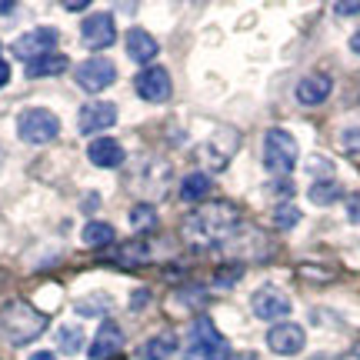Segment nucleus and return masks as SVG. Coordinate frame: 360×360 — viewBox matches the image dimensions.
<instances>
[{
	"label": "nucleus",
	"mask_w": 360,
	"mask_h": 360,
	"mask_svg": "<svg viewBox=\"0 0 360 360\" xmlns=\"http://www.w3.org/2000/svg\"><path fill=\"white\" fill-rule=\"evenodd\" d=\"M237 220H240V210L231 200H214V204L197 207L191 217L184 220V237L193 247H214L231 237Z\"/></svg>",
	"instance_id": "nucleus-1"
},
{
	"label": "nucleus",
	"mask_w": 360,
	"mask_h": 360,
	"mask_svg": "<svg viewBox=\"0 0 360 360\" xmlns=\"http://www.w3.org/2000/svg\"><path fill=\"white\" fill-rule=\"evenodd\" d=\"M0 330L7 334L13 347H24V344L37 340L47 330V314L34 310L27 300H13V304L0 310Z\"/></svg>",
	"instance_id": "nucleus-2"
},
{
	"label": "nucleus",
	"mask_w": 360,
	"mask_h": 360,
	"mask_svg": "<svg viewBox=\"0 0 360 360\" xmlns=\"http://www.w3.org/2000/svg\"><path fill=\"white\" fill-rule=\"evenodd\" d=\"M184 360H227V340L210 317H197L184 340Z\"/></svg>",
	"instance_id": "nucleus-3"
},
{
	"label": "nucleus",
	"mask_w": 360,
	"mask_h": 360,
	"mask_svg": "<svg viewBox=\"0 0 360 360\" xmlns=\"http://www.w3.org/2000/svg\"><path fill=\"white\" fill-rule=\"evenodd\" d=\"M264 167L274 177H287L297 167V141L287 130L274 127L264 134Z\"/></svg>",
	"instance_id": "nucleus-4"
},
{
	"label": "nucleus",
	"mask_w": 360,
	"mask_h": 360,
	"mask_svg": "<svg viewBox=\"0 0 360 360\" xmlns=\"http://www.w3.org/2000/svg\"><path fill=\"white\" fill-rule=\"evenodd\" d=\"M60 134V117L47 107H27L17 117V137L24 143H51Z\"/></svg>",
	"instance_id": "nucleus-5"
},
{
	"label": "nucleus",
	"mask_w": 360,
	"mask_h": 360,
	"mask_svg": "<svg viewBox=\"0 0 360 360\" xmlns=\"http://www.w3.org/2000/svg\"><path fill=\"white\" fill-rule=\"evenodd\" d=\"M57 40H60V34L53 27H34V30H27V34L13 40V57L24 60V64H34V60L47 57V53H57L53 51Z\"/></svg>",
	"instance_id": "nucleus-6"
},
{
	"label": "nucleus",
	"mask_w": 360,
	"mask_h": 360,
	"mask_svg": "<svg viewBox=\"0 0 360 360\" xmlns=\"http://www.w3.org/2000/svg\"><path fill=\"white\" fill-rule=\"evenodd\" d=\"M74 77L87 94H101L103 87H110L117 80V67L107 57H87L84 64L74 67Z\"/></svg>",
	"instance_id": "nucleus-7"
},
{
	"label": "nucleus",
	"mask_w": 360,
	"mask_h": 360,
	"mask_svg": "<svg viewBox=\"0 0 360 360\" xmlns=\"http://www.w3.org/2000/svg\"><path fill=\"white\" fill-rule=\"evenodd\" d=\"M80 37H84V44H87L90 51H107V47L117 40L114 13L97 11V13H90V17H84V24H80Z\"/></svg>",
	"instance_id": "nucleus-8"
},
{
	"label": "nucleus",
	"mask_w": 360,
	"mask_h": 360,
	"mask_svg": "<svg viewBox=\"0 0 360 360\" xmlns=\"http://www.w3.org/2000/svg\"><path fill=\"white\" fill-rule=\"evenodd\" d=\"M237 143H240V134L231 127H217V134L200 147V157L207 160V167L214 170H224L231 164V157L237 154Z\"/></svg>",
	"instance_id": "nucleus-9"
},
{
	"label": "nucleus",
	"mask_w": 360,
	"mask_h": 360,
	"mask_svg": "<svg viewBox=\"0 0 360 360\" xmlns=\"http://www.w3.org/2000/svg\"><path fill=\"white\" fill-rule=\"evenodd\" d=\"M134 87H137V94H141L147 103H167L170 94H174L167 67H157V64L147 67V70H141L137 80H134Z\"/></svg>",
	"instance_id": "nucleus-10"
},
{
	"label": "nucleus",
	"mask_w": 360,
	"mask_h": 360,
	"mask_svg": "<svg viewBox=\"0 0 360 360\" xmlns=\"http://www.w3.org/2000/svg\"><path fill=\"white\" fill-rule=\"evenodd\" d=\"M250 310L260 321H283L290 314V297L283 294L281 287H260L250 297Z\"/></svg>",
	"instance_id": "nucleus-11"
},
{
	"label": "nucleus",
	"mask_w": 360,
	"mask_h": 360,
	"mask_svg": "<svg viewBox=\"0 0 360 360\" xmlns=\"http://www.w3.org/2000/svg\"><path fill=\"white\" fill-rule=\"evenodd\" d=\"M267 347L274 354H281V357H294L300 350L307 347V334H304V327H297V323H274L267 334Z\"/></svg>",
	"instance_id": "nucleus-12"
},
{
	"label": "nucleus",
	"mask_w": 360,
	"mask_h": 360,
	"mask_svg": "<svg viewBox=\"0 0 360 360\" xmlns=\"http://www.w3.org/2000/svg\"><path fill=\"white\" fill-rule=\"evenodd\" d=\"M114 124H117V103L110 101H90L80 107L77 114L80 134H101V130L114 127Z\"/></svg>",
	"instance_id": "nucleus-13"
},
{
	"label": "nucleus",
	"mask_w": 360,
	"mask_h": 360,
	"mask_svg": "<svg viewBox=\"0 0 360 360\" xmlns=\"http://www.w3.org/2000/svg\"><path fill=\"white\" fill-rule=\"evenodd\" d=\"M124 157H127V150H124L120 141H114V137H97V141L87 147V160L94 167H103V170L120 167Z\"/></svg>",
	"instance_id": "nucleus-14"
},
{
	"label": "nucleus",
	"mask_w": 360,
	"mask_h": 360,
	"mask_svg": "<svg viewBox=\"0 0 360 360\" xmlns=\"http://www.w3.org/2000/svg\"><path fill=\"white\" fill-rule=\"evenodd\" d=\"M124 47H127V57L130 60H137V64H150L157 53H160V44L150 30H143V27H134L127 30V40H124Z\"/></svg>",
	"instance_id": "nucleus-15"
},
{
	"label": "nucleus",
	"mask_w": 360,
	"mask_h": 360,
	"mask_svg": "<svg viewBox=\"0 0 360 360\" xmlns=\"http://www.w3.org/2000/svg\"><path fill=\"white\" fill-rule=\"evenodd\" d=\"M330 90H334V80L327 77V74H307V77L297 84V101L304 103V107H317L330 97Z\"/></svg>",
	"instance_id": "nucleus-16"
},
{
	"label": "nucleus",
	"mask_w": 360,
	"mask_h": 360,
	"mask_svg": "<svg viewBox=\"0 0 360 360\" xmlns=\"http://www.w3.org/2000/svg\"><path fill=\"white\" fill-rule=\"evenodd\" d=\"M120 344H124V337H120V327H117L114 321H103L87 354H90V360H107L110 354H114V350H120Z\"/></svg>",
	"instance_id": "nucleus-17"
},
{
	"label": "nucleus",
	"mask_w": 360,
	"mask_h": 360,
	"mask_svg": "<svg viewBox=\"0 0 360 360\" xmlns=\"http://www.w3.org/2000/svg\"><path fill=\"white\" fill-rule=\"evenodd\" d=\"M70 70V57L64 53H47V57H40L34 64H27V77L37 80V77H57V74H64Z\"/></svg>",
	"instance_id": "nucleus-18"
},
{
	"label": "nucleus",
	"mask_w": 360,
	"mask_h": 360,
	"mask_svg": "<svg viewBox=\"0 0 360 360\" xmlns=\"http://www.w3.org/2000/svg\"><path fill=\"white\" fill-rule=\"evenodd\" d=\"M174 350H177V334L164 330V334L150 337V340L141 347V360H170Z\"/></svg>",
	"instance_id": "nucleus-19"
},
{
	"label": "nucleus",
	"mask_w": 360,
	"mask_h": 360,
	"mask_svg": "<svg viewBox=\"0 0 360 360\" xmlns=\"http://www.w3.org/2000/svg\"><path fill=\"white\" fill-rule=\"evenodd\" d=\"M214 187V180L207 177V174H187V177L180 180V200H187V204H197V200H204L207 193Z\"/></svg>",
	"instance_id": "nucleus-20"
},
{
	"label": "nucleus",
	"mask_w": 360,
	"mask_h": 360,
	"mask_svg": "<svg viewBox=\"0 0 360 360\" xmlns=\"http://www.w3.org/2000/svg\"><path fill=\"white\" fill-rule=\"evenodd\" d=\"M307 197L314 200V204L327 207V204H334V200H340L344 191H340V184H337V180H317V184H310Z\"/></svg>",
	"instance_id": "nucleus-21"
},
{
	"label": "nucleus",
	"mask_w": 360,
	"mask_h": 360,
	"mask_svg": "<svg viewBox=\"0 0 360 360\" xmlns=\"http://www.w3.org/2000/svg\"><path fill=\"white\" fill-rule=\"evenodd\" d=\"M57 347L64 350V354H80L84 350V330L74 327V323H64V327H57Z\"/></svg>",
	"instance_id": "nucleus-22"
},
{
	"label": "nucleus",
	"mask_w": 360,
	"mask_h": 360,
	"mask_svg": "<svg viewBox=\"0 0 360 360\" xmlns=\"http://www.w3.org/2000/svg\"><path fill=\"white\" fill-rule=\"evenodd\" d=\"M80 237H84L87 247H107V244H114V227H110V224H101V220H90Z\"/></svg>",
	"instance_id": "nucleus-23"
},
{
	"label": "nucleus",
	"mask_w": 360,
	"mask_h": 360,
	"mask_svg": "<svg viewBox=\"0 0 360 360\" xmlns=\"http://www.w3.org/2000/svg\"><path fill=\"white\" fill-rule=\"evenodd\" d=\"M150 257V247L143 244V240H130V244L120 247V254H117V264L120 267H137V264H143V260Z\"/></svg>",
	"instance_id": "nucleus-24"
},
{
	"label": "nucleus",
	"mask_w": 360,
	"mask_h": 360,
	"mask_svg": "<svg viewBox=\"0 0 360 360\" xmlns=\"http://www.w3.org/2000/svg\"><path fill=\"white\" fill-rule=\"evenodd\" d=\"M74 310H77V314H84V317H101V314H107V310H110V297H107V294L80 297L77 304H74Z\"/></svg>",
	"instance_id": "nucleus-25"
},
{
	"label": "nucleus",
	"mask_w": 360,
	"mask_h": 360,
	"mask_svg": "<svg viewBox=\"0 0 360 360\" xmlns=\"http://www.w3.org/2000/svg\"><path fill=\"white\" fill-rule=\"evenodd\" d=\"M274 224H277V231H290V227H297V224H300V210H297V204H277V210H274Z\"/></svg>",
	"instance_id": "nucleus-26"
},
{
	"label": "nucleus",
	"mask_w": 360,
	"mask_h": 360,
	"mask_svg": "<svg viewBox=\"0 0 360 360\" xmlns=\"http://www.w3.org/2000/svg\"><path fill=\"white\" fill-rule=\"evenodd\" d=\"M130 220H134V227H137V231H154V224H157L154 204H137L134 210H130Z\"/></svg>",
	"instance_id": "nucleus-27"
},
{
	"label": "nucleus",
	"mask_w": 360,
	"mask_h": 360,
	"mask_svg": "<svg viewBox=\"0 0 360 360\" xmlns=\"http://www.w3.org/2000/svg\"><path fill=\"white\" fill-rule=\"evenodd\" d=\"M340 141H344V147H347V154H357L360 150V130H347Z\"/></svg>",
	"instance_id": "nucleus-28"
},
{
	"label": "nucleus",
	"mask_w": 360,
	"mask_h": 360,
	"mask_svg": "<svg viewBox=\"0 0 360 360\" xmlns=\"http://www.w3.org/2000/svg\"><path fill=\"white\" fill-rule=\"evenodd\" d=\"M334 11L340 13V17H347V13H360V0H340V4H334Z\"/></svg>",
	"instance_id": "nucleus-29"
},
{
	"label": "nucleus",
	"mask_w": 360,
	"mask_h": 360,
	"mask_svg": "<svg viewBox=\"0 0 360 360\" xmlns=\"http://www.w3.org/2000/svg\"><path fill=\"white\" fill-rule=\"evenodd\" d=\"M347 217L354 220V224H360V197H357V193L347 200Z\"/></svg>",
	"instance_id": "nucleus-30"
},
{
	"label": "nucleus",
	"mask_w": 360,
	"mask_h": 360,
	"mask_svg": "<svg viewBox=\"0 0 360 360\" xmlns=\"http://www.w3.org/2000/svg\"><path fill=\"white\" fill-rule=\"evenodd\" d=\"M227 360H260V354H254V350H244V354H227Z\"/></svg>",
	"instance_id": "nucleus-31"
},
{
	"label": "nucleus",
	"mask_w": 360,
	"mask_h": 360,
	"mask_svg": "<svg viewBox=\"0 0 360 360\" xmlns=\"http://www.w3.org/2000/svg\"><path fill=\"white\" fill-rule=\"evenodd\" d=\"M13 11H17L13 0H0V17H7V13H13Z\"/></svg>",
	"instance_id": "nucleus-32"
},
{
	"label": "nucleus",
	"mask_w": 360,
	"mask_h": 360,
	"mask_svg": "<svg viewBox=\"0 0 360 360\" xmlns=\"http://www.w3.org/2000/svg\"><path fill=\"white\" fill-rule=\"evenodd\" d=\"M11 80V67H7V60H0V87Z\"/></svg>",
	"instance_id": "nucleus-33"
},
{
	"label": "nucleus",
	"mask_w": 360,
	"mask_h": 360,
	"mask_svg": "<svg viewBox=\"0 0 360 360\" xmlns=\"http://www.w3.org/2000/svg\"><path fill=\"white\" fill-rule=\"evenodd\" d=\"M30 360H57V357H53L51 350H37V354H34V357H30Z\"/></svg>",
	"instance_id": "nucleus-34"
},
{
	"label": "nucleus",
	"mask_w": 360,
	"mask_h": 360,
	"mask_svg": "<svg viewBox=\"0 0 360 360\" xmlns=\"http://www.w3.org/2000/svg\"><path fill=\"white\" fill-rule=\"evenodd\" d=\"M350 51H354V53H360V30H357V34H354V37H350Z\"/></svg>",
	"instance_id": "nucleus-35"
},
{
	"label": "nucleus",
	"mask_w": 360,
	"mask_h": 360,
	"mask_svg": "<svg viewBox=\"0 0 360 360\" xmlns=\"http://www.w3.org/2000/svg\"><path fill=\"white\" fill-rule=\"evenodd\" d=\"M97 207V193H87V204H84V210H94Z\"/></svg>",
	"instance_id": "nucleus-36"
},
{
	"label": "nucleus",
	"mask_w": 360,
	"mask_h": 360,
	"mask_svg": "<svg viewBox=\"0 0 360 360\" xmlns=\"http://www.w3.org/2000/svg\"><path fill=\"white\" fill-rule=\"evenodd\" d=\"M67 11H84V7H87V4H84V0H74V4H64Z\"/></svg>",
	"instance_id": "nucleus-37"
},
{
	"label": "nucleus",
	"mask_w": 360,
	"mask_h": 360,
	"mask_svg": "<svg viewBox=\"0 0 360 360\" xmlns=\"http://www.w3.org/2000/svg\"><path fill=\"white\" fill-rule=\"evenodd\" d=\"M0 60H4V57H0Z\"/></svg>",
	"instance_id": "nucleus-38"
}]
</instances>
